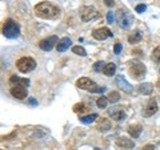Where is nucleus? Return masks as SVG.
<instances>
[{"instance_id":"1a4fd4ad","label":"nucleus","mask_w":160,"mask_h":150,"mask_svg":"<svg viewBox=\"0 0 160 150\" xmlns=\"http://www.w3.org/2000/svg\"><path fill=\"white\" fill-rule=\"evenodd\" d=\"M92 36H93V39L99 40V41H103V40H106V39H108V37H112V36H113V33L109 31L107 27H102V28L93 29Z\"/></svg>"},{"instance_id":"9b49d317","label":"nucleus","mask_w":160,"mask_h":150,"mask_svg":"<svg viewBox=\"0 0 160 150\" xmlns=\"http://www.w3.org/2000/svg\"><path fill=\"white\" fill-rule=\"evenodd\" d=\"M9 92H11L12 97L18 98V100H24V98H27V88L23 87V85H13Z\"/></svg>"},{"instance_id":"b1692460","label":"nucleus","mask_w":160,"mask_h":150,"mask_svg":"<svg viewBox=\"0 0 160 150\" xmlns=\"http://www.w3.org/2000/svg\"><path fill=\"white\" fill-rule=\"evenodd\" d=\"M107 104H108V98L107 97H99L98 101H96V105L99 109H106L107 108Z\"/></svg>"},{"instance_id":"c756f323","label":"nucleus","mask_w":160,"mask_h":150,"mask_svg":"<svg viewBox=\"0 0 160 150\" xmlns=\"http://www.w3.org/2000/svg\"><path fill=\"white\" fill-rule=\"evenodd\" d=\"M122 44H120V43H116V44H115V48H113V52H115V54H119L120 52H122Z\"/></svg>"},{"instance_id":"f8f14e48","label":"nucleus","mask_w":160,"mask_h":150,"mask_svg":"<svg viewBox=\"0 0 160 150\" xmlns=\"http://www.w3.org/2000/svg\"><path fill=\"white\" fill-rule=\"evenodd\" d=\"M158 112V102H156V100L155 98H151L148 101L147 104V106L144 108V110H143V116L144 117H151L153 116L155 113Z\"/></svg>"},{"instance_id":"a878e982","label":"nucleus","mask_w":160,"mask_h":150,"mask_svg":"<svg viewBox=\"0 0 160 150\" xmlns=\"http://www.w3.org/2000/svg\"><path fill=\"white\" fill-rule=\"evenodd\" d=\"M120 100V94H119V92H111L108 94V101L109 102H112V104H115V102H118Z\"/></svg>"},{"instance_id":"f03ea898","label":"nucleus","mask_w":160,"mask_h":150,"mask_svg":"<svg viewBox=\"0 0 160 150\" xmlns=\"http://www.w3.org/2000/svg\"><path fill=\"white\" fill-rule=\"evenodd\" d=\"M3 35L7 39H16L20 35V27L13 19H7L3 24Z\"/></svg>"},{"instance_id":"f257e3e1","label":"nucleus","mask_w":160,"mask_h":150,"mask_svg":"<svg viewBox=\"0 0 160 150\" xmlns=\"http://www.w3.org/2000/svg\"><path fill=\"white\" fill-rule=\"evenodd\" d=\"M35 13H36V16L42 19L52 20V19H58L60 16V9L59 7L53 6L49 2H42L35 6Z\"/></svg>"},{"instance_id":"bb28decb","label":"nucleus","mask_w":160,"mask_h":150,"mask_svg":"<svg viewBox=\"0 0 160 150\" xmlns=\"http://www.w3.org/2000/svg\"><path fill=\"white\" fill-rule=\"evenodd\" d=\"M152 60L156 64H160V47H158V48H155L153 51H152Z\"/></svg>"},{"instance_id":"a211bd4d","label":"nucleus","mask_w":160,"mask_h":150,"mask_svg":"<svg viewBox=\"0 0 160 150\" xmlns=\"http://www.w3.org/2000/svg\"><path fill=\"white\" fill-rule=\"evenodd\" d=\"M9 82H11V84H16V85H23V87H28V85H29V80L28 78L18 77L16 74H12V76L9 77Z\"/></svg>"},{"instance_id":"2eb2a0df","label":"nucleus","mask_w":160,"mask_h":150,"mask_svg":"<svg viewBox=\"0 0 160 150\" xmlns=\"http://www.w3.org/2000/svg\"><path fill=\"white\" fill-rule=\"evenodd\" d=\"M71 39L69 37H63L60 41L58 43V45H56V49H58V52H64V51H67V49L71 47Z\"/></svg>"},{"instance_id":"f704fd0d","label":"nucleus","mask_w":160,"mask_h":150,"mask_svg":"<svg viewBox=\"0 0 160 150\" xmlns=\"http://www.w3.org/2000/svg\"><path fill=\"white\" fill-rule=\"evenodd\" d=\"M95 150H99V149H95Z\"/></svg>"},{"instance_id":"393cba45","label":"nucleus","mask_w":160,"mask_h":150,"mask_svg":"<svg viewBox=\"0 0 160 150\" xmlns=\"http://www.w3.org/2000/svg\"><path fill=\"white\" fill-rule=\"evenodd\" d=\"M72 52H73L75 54H79V56H82V57H86V56H87L86 49H84L83 47H80V45H78V47H72Z\"/></svg>"},{"instance_id":"cd10ccee","label":"nucleus","mask_w":160,"mask_h":150,"mask_svg":"<svg viewBox=\"0 0 160 150\" xmlns=\"http://www.w3.org/2000/svg\"><path fill=\"white\" fill-rule=\"evenodd\" d=\"M104 67H106V64H104L103 61H96L93 64V71L95 72H102L104 69Z\"/></svg>"},{"instance_id":"7ed1b4c3","label":"nucleus","mask_w":160,"mask_h":150,"mask_svg":"<svg viewBox=\"0 0 160 150\" xmlns=\"http://www.w3.org/2000/svg\"><path fill=\"white\" fill-rule=\"evenodd\" d=\"M76 87L80 89H84V91H88V92H92V93H103L106 91V87H98L91 78L88 77H82L76 81Z\"/></svg>"},{"instance_id":"6e6552de","label":"nucleus","mask_w":160,"mask_h":150,"mask_svg":"<svg viewBox=\"0 0 160 150\" xmlns=\"http://www.w3.org/2000/svg\"><path fill=\"white\" fill-rule=\"evenodd\" d=\"M60 41V40L58 39V36H49V37H46V39H43L42 41L39 43V48L42 49V51H51V49L55 47V45H58V43Z\"/></svg>"},{"instance_id":"c85d7f7f","label":"nucleus","mask_w":160,"mask_h":150,"mask_svg":"<svg viewBox=\"0 0 160 150\" xmlns=\"http://www.w3.org/2000/svg\"><path fill=\"white\" fill-rule=\"evenodd\" d=\"M146 9H147V7L144 6V4H138V6L135 7V11L139 12V13H143L144 11H146Z\"/></svg>"},{"instance_id":"2f4dec72","label":"nucleus","mask_w":160,"mask_h":150,"mask_svg":"<svg viewBox=\"0 0 160 150\" xmlns=\"http://www.w3.org/2000/svg\"><path fill=\"white\" fill-rule=\"evenodd\" d=\"M142 150H155V146L151 145V143H148V145H146V146H143Z\"/></svg>"},{"instance_id":"ddd939ff","label":"nucleus","mask_w":160,"mask_h":150,"mask_svg":"<svg viewBox=\"0 0 160 150\" xmlns=\"http://www.w3.org/2000/svg\"><path fill=\"white\" fill-rule=\"evenodd\" d=\"M116 84H118V87H119L120 89H123V91L126 92V93H132V92H133L132 85L129 84L123 76H118V77H116Z\"/></svg>"},{"instance_id":"4468645a","label":"nucleus","mask_w":160,"mask_h":150,"mask_svg":"<svg viewBox=\"0 0 160 150\" xmlns=\"http://www.w3.org/2000/svg\"><path fill=\"white\" fill-rule=\"evenodd\" d=\"M116 145L119 148H123V149H133V146H135L132 139H129L127 137H119L116 139Z\"/></svg>"},{"instance_id":"aec40b11","label":"nucleus","mask_w":160,"mask_h":150,"mask_svg":"<svg viewBox=\"0 0 160 150\" xmlns=\"http://www.w3.org/2000/svg\"><path fill=\"white\" fill-rule=\"evenodd\" d=\"M115 72H116V65H115L113 63L106 64V67H104V69H103V73L106 74V76H113Z\"/></svg>"},{"instance_id":"5701e85b","label":"nucleus","mask_w":160,"mask_h":150,"mask_svg":"<svg viewBox=\"0 0 160 150\" xmlns=\"http://www.w3.org/2000/svg\"><path fill=\"white\" fill-rule=\"evenodd\" d=\"M88 106L86 104H83V102H80V104H76L73 106V112L75 113H86V112H88Z\"/></svg>"},{"instance_id":"39448f33","label":"nucleus","mask_w":160,"mask_h":150,"mask_svg":"<svg viewBox=\"0 0 160 150\" xmlns=\"http://www.w3.org/2000/svg\"><path fill=\"white\" fill-rule=\"evenodd\" d=\"M146 65H144L143 63L140 61H132L131 64H129V68H128V73L131 74V77L133 80H142L144 78V76H146Z\"/></svg>"},{"instance_id":"6ab92c4d","label":"nucleus","mask_w":160,"mask_h":150,"mask_svg":"<svg viewBox=\"0 0 160 150\" xmlns=\"http://www.w3.org/2000/svg\"><path fill=\"white\" fill-rule=\"evenodd\" d=\"M139 92L142 94H146V96H149L153 91V85L149 84V82H144V84H140L139 85Z\"/></svg>"},{"instance_id":"7c9ffc66","label":"nucleus","mask_w":160,"mask_h":150,"mask_svg":"<svg viewBox=\"0 0 160 150\" xmlns=\"http://www.w3.org/2000/svg\"><path fill=\"white\" fill-rule=\"evenodd\" d=\"M113 19H115V16H113V13H112V11H109V12H107V21H108L109 24H112V23H113Z\"/></svg>"},{"instance_id":"72a5a7b5","label":"nucleus","mask_w":160,"mask_h":150,"mask_svg":"<svg viewBox=\"0 0 160 150\" xmlns=\"http://www.w3.org/2000/svg\"><path fill=\"white\" fill-rule=\"evenodd\" d=\"M104 3H106L107 7H112L115 4V0H104Z\"/></svg>"},{"instance_id":"dca6fc26","label":"nucleus","mask_w":160,"mask_h":150,"mask_svg":"<svg viewBox=\"0 0 160 150\" xmlns=\"http://www.w3.org/2000/svg\"><path fill=\"white\" fill-rule=\"evenodd\" d=\"M111 126H112V124H111V121H109L108 118H100L96 129L99 132H108L109 129H111Z\"/></svg>"},{"instance_id":"412c9836","label":"nucleus","mask_w":160,"mask_h":150,"mask_svg":"<svg viewBox=\"0 0 160 150\" xmlns=\"http://www.w3.org/2000/svg\"><path fill=\"white\" fill-rule=\"evenodd\" d=\"M142 37H143L142 32H140V31H135L132 35H129V36H128V41H129V44H136V43H139L140 40H142Z\"/></svg>"},{"instance_id":"20e7f679","label":"nucleus","mask_w":160,"mask_h":150,"mask_svg":"<svg viewBox=\"0 0 160 150\" xmlns=\"http://www.w3.org/2000/svg\"><path fill=\"white\" fill-rule=\"evenodd\" d=\"M116 20H118L119 26L122 27V28H124V29H128L129 27L132 26V23H133V17H132L131 12H128L126 8L118 9V12H116Z\"/></svg>"},{"instance_id":"9d476101","label":"nucleus","mask_w":160,"mask_h":150,"mask_svg":"<svg viewBox=\"0 0 160 150\" xmlns=\"http://www.w3.org/2000/svg\"><path fill=\"white\" fill-rule=\"evenodd\" d=\"M108 114L109 117L115 121H122V120L126 118V112L123 110L122 106H112L108 109Z\"/></svg>"},{"instance_id":"f3484780","label":"nucleus","mask_w":160,"mask_h":150,"mask_svg":"<svg viewBox=\"0 0 160 150\" xmlns=\"http://www.w3.org/2000/svg\"><path fill=\"white\" fill-rule=\"evenodd\" d=\"M142 130H143V128H142V125H129L128 126V134L131 137L133 138H138L140 134H142Z\"/></svg>"},{"instance_id":"473e14b6","label":"nucleus","mask_w":160,"mask_h":150,"mask_svg":"<svg viewBox=\"0 0 160 150\" xmlns=\"http://www.w3.org/2000/svg\"><path fill=\"white\" fill-rule=\"evenodd\" d=\"M28 104L29 105H33V106H36V105H38V101H36V100H35V98H28Z\"/></svg>"},{"instance_id":"c9c22d12","label":"nucleus","mask_w":160,"mask_h":150,"mask_svg":"<svg viewBox=\"0 0 160 150\" xmlns=\"http://www.w3.org/2000/svg\"><path fill=\"white\" fill-rule=\"evenodd\" d=\"M0 150H4V149H0Z\"/></svg>"},{"instance_id":"423d86ee","label":"nucleus","mask_w":160,"mask_h":150,"mask_svg":"<svg viewBox=\"0 0 160 150\" xmlns=\"http://www.w3.org/2000/svg\"><path fill=\"white\" fill-rule=\"evenodd\" d=\"M16 67L22 73H28L36 68V61L32 57H22L20 60H18Z\"/></svg>"},{"instance_id":"4be33fe9","label":"nucleus","mask_w":160,"mask_h":150,"mask_svg":"<svg viewBox=\"0 0 160 150\" xmlns=\"http://www.w3.org/2000/svg\"><path fill=\"white\" fill-rule=\"evenodd\" d=\"M96 118H99V116L96 113H92V114H88V116H82L79 120H80V122H83V124H91Z\"/></svg>"},{"instance_id":"0eeeda50","label":"nucleus","mask_w":160,"mask_h":150,"mask_svg":"<svg viewBox=\"0 0 160 150\" xmlns=\"http://www.w3.org/2000/svg\"><path fill=\"white\" fill-rule=\"evenodd\" d=\"M80 19H82V21L87 23V21H91V20H95L98 16H99V12L95 9L93 7L91 6H84L80 8Z\"/></svg>"}]
</instances>
